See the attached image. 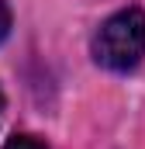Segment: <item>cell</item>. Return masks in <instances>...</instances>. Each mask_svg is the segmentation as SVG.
Instances as JSON below:
<instances>
[{
	"label": "cell",
	"mask_w": 145,
	"mask_h": 149,
	"mask_svg": "<svg viewBox=\"0 0 145 149\" xmlns=\"http://www.w3.org/2000/svg\"><path fill=\"white\" fill-rule=\"evenodd\" d=\"M10 31V7H7V0H0V42L7 38Z\"/></svg>",
	"instance_id": "3957f363"
},
{
	"label": "cell",
	"mask_w": 145,
	"mask_h": 149,
	"mask_svg": "<svg viewBox=\"0 0 145 149\" xmlns=\"http://www.w3.org/2000/svg\"><path fill=\"white\" fill-rule=\"evenodd\" d=\"M93 63L110 73H128L142 63L145 56V10L142 7H124L110 14L107 21L97 28L90 42Z\"/></svg>",
	"instance_id": "6da1fadb"
},
{
	"label": "cell",
	"mask_w": 145,
	"mask_h": 149,
	"mask_svg": "<svg viewBox=\"0 0 145 149\" xmlns=\"http://www.w3.org/2000/svg\"><path fill=\"white\" fill-rule=\"evenodd\" d=\"M3 149H48V146H45L38 135H28V132H21V135H10Z\"/></svg>",
	"instance_id": "7a4b0ae2"
},
{
	"label": "cell",
	"mask_w": 145,
	"mask_h": 149,
	"mask_svg": "<svg viewBox=\"0 0 145 149\" xmlns=\"http://www.w3.org/2000/svg\"><path fill=\"white\" fill-rule=\"evenodd\" d=\"M0 111H3V94H0Z\"/></svg>",
	"instance_id": "277c9868"
}]
</instances>
